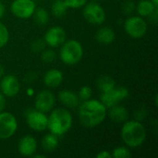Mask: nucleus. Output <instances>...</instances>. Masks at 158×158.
I'll use <instances>...</instances> for the list:
<instances>
[{
  "instance_id": "nucleus-1",
  "label": "nucleus",
  "mask_w": 158,
  "mask_h": 158,
  "mask_svg": "<svg viewBox=\"0 0 158 158\" xmlns=\"http://www.w3.org/2000/svg\"><path fill=\"white\" fill-rule=\"evenodd\" d=\"M107 114V108L101 101L89 99L79 106V118L86 128H94L102 124Z\"/></svg>"
},
{
  "instance_id": "nucleus-2",
  "label": "nucleus",
  "mask_w": 158,
  "mask_h": 158,
  "mask_svg": "<svg viewBox=\"0 0 158 158\" xmlns=\"http://www.w3.org/2000/svg\"><path fill=\"white\" fill-rule=\"evenodd\" d=\"M123 143L130 148H137L143 144L146 139V130L138 120H127L123 123L121 131Z\"/></svg>"
},
{
  "instance_id": "nucleus-3",
  "label": "nucleus",
  "mask_w": 158,
  "mask_h": 158,
  "mask_svg": "<svg viewBox=\"0 0 158 158\" xmlns=\"http://www.w3.org/2000/svg\"><path fill=\"white\" fill-rule=\"evenodd\" d=\"M73 118L70 112L65 108L52 109L51 114L48 117L47 129L49 131L56 136H63L72 127Z\"/></svg>"
},
{
  "instance_id": "nucleus-4",
  "label": "nucleus",
  "mask_w": 158,
  "mask_h": 158,
  "mask_svg": "<svg viewBox=\"0 0 158 158\" xmlns=\"http://www.w3.org/2000/svg\"><path fill=\"white\" fill-rule=\"evenodd\" d=\"M60 48L59 56L61 61L68 66L78 64L83 56V48L80 42L74 39L65 41Z\"/></svg>"
},
{
  "instance_id": "nucleus-5",
  "label": "nucleus",
  "mask_w": 158,
  "mask_h": 158,
  "mask_svg": "<svg viewBox=\"0 0 158 158\" xmlns=\"http://www.w3.org/2000/svg\"><path fill=\"white\" fill-rule=\"evenodd\" d=\"M124 30L128 35L134 39L143 37L148 30V26L144 19L141 16L129 17L124 22Z\"/></svg>"
},
{
  "instance_id": "nucleus-6",
  "label": "nucleus",
  "mask_w": 158,
  "mask_h": 158,
  "mask_svg": "<svg viewBox=\"0 0 158 158\" xmlns=\"http://www.w3.org/2000/svg\"><path fill=\"white\" fill-rule=\"evenodd\" d=\"M83 17L91 24L101 25L106 20V11L104 7L96 2L86 3L83 8Z\"/></svg>"
},
{
  "instance_id": "nucleus-7",
  "label": "nucleus",
  "mask_w": 158,
  "mask_h": 158,
  "mask_svg": "<svg viewBox=\"0 0 158 158\" xmlns=\"http://www.w3.org/2000/svg\"><path fill=\"white\" fill-rule=\"evenodd\" d=\"M129 90L125 87H114L107 92H103L100 95V101L108 109L109 107L119 104L129 96Z\"/></svg>"
},
{
  "instance_id": "nucleus-8",
  "label": "nucleus",
  "mask_w": 158,
  "mask_h": 158,
  "mask_svg": "<svg viewBox=\"0 0 158 158\" xmlns=\"http://www.w3.org/2000/svg\"><path fill=\"white\" fill-rule=\"evenodd\" d=\"M18 121L10 112H0V140L11 138L17 131Z\"/></svg>"
},
{
  "instance_id": "nucleus-9",
  "label": "nucleus",
  "mask_w": 158,
  "mask_h": 158,
  "mask_svg": "<svg viewBox=\"0 0 158 158\" xmlns=\"http://www.w3.org/2000/svg\"><path fill=\"white\" fill-rule=\"evenodd\" d=\"M36 8L33 0H13L10 6L12 14L21 19H27L32 17Z\"/></svg>"
},
{
  "instance_id": "nucleus-10",
  "label": "nucleus",
  "mask_w": 158,
  "mask_h": 158,
  "mask_svg": "<svg viewBox=\"0 0 158 158\" xmlns=\"http://www.w3.org/2000/svg\"><path fill=\"white\" fill-rule=\"evenodd\" d=\"M26 121L28 126L32 131L41 132L47 129L48 117L42 111L31 109L26 113Z\"/></svg>"
},
{
  "instance_id": "nucleus-11",
  "label": "nucleus",
  "mask_w": 158,
  "mask_h": 158,
  "mask_svg": "<svg viewBox=\"0 0 158 158\" xmlns=\"http://www.w3.org/2000/svg\"><path fill=\"white\" fill-rule=\"evenodd\" d=\"M56 105V96L49 90H43L37 94L34 101L35 109L47 113L51 111Z\"/></svg>"
},
{
  "instance_id": "nucleus-12",
  "label": "nucleus",
  "mask_w": 158,
  "mask_h": 158,
  "mask_svg": "<svg viewBox=\"0 0 158 158\" xmlns=\"http://www.w3.org/2000/svg\"><path fill=\"white\" fill-rule=\"evenodd\" d=\"M66 31L62 27L54 26L46 31L44 41L50 47H58L66 41Z\"/></svg>"
},
{
  "instance_id": "nucleus-13",
  "label": "nucleus",
  "mask_w": 158,
  "mask_h": 158,
  "mask_svg": "<svg viewBox=\"0 0 158 158\" xmlns=\"http://www.w3.org/2000/svg\"><path fill=\"white\" fill-rule=\"evenodd\" d=\"M20 90V83L15 75H6L0 81V92L6 97L16 96Z\"/></svg>"
},
{
  "instance_id": "nucleus-14",
  "label": "nucleus",
  "mask_w": 158,
  "mask_h": 158,
  "mask_svg": "<svg viewBox=\"0 0 158 158\" xmlns=\"http://www.w3.org/2000/svg\"><path fill=\"white\" fill-rule=\"evenodd\" d=\"M18 150L23 156H31L37 151V142L31 135H26L20 139Z\"/></svg>"
},
{
  "instance_id": "nucleus-15",
  "label": "nucleus",
  "mask_w": 158,
  "mask_h": 158,
  "mask_svg": "<svg viewBox=\"0 0 158 158\" xmlns=\"http://www.w3.org/2000/svg\"><path fill=\"white\" fill-rule=\"evenodd\" d=\"M108 117L115 123H124L129 120L130 113L125 106L118 104L108 108Z\"/></svg>"
},
{
  "instance_id": "nucleus-16",
  "label": "nucleus",
  "mask_w": 158,
  "mask_h": 158,
  "mask_svg": "<svg viewBox=\"0 0 158 158\" xmlns=\"http://www.w3.org/2000/svg\"><path fill=\"white\" fill-rule=\"evenodd\" d=\"M63 73L56 69H49L44 76V83L48 88H57L63 81Z\"/></svg>"
},
{
  "instance_id": "nucleus-17",
  "label": "nucleus",
  "mask_w": 158,
  "mask_h": 158,
  "mask_svg": "<svg viewBox=\"0 0 158 158\" xmlns=\"http://www.w3.org/2000/svg\"><path fill=\"white\" fill-rule=\"evenodd\" d=\"M58 99L62 105L69 108H75L80 105V99L77 94L68 89L61 90L58 93Z\"/></svg>"
},
{
  "instance_id": "nucleus-18",
  "label": "nucleus",
  "mask_w": 158,
  "mask_h": 158,
  "mask_svg": "<svg viewBox=\"0 0 158 158\" xmlns=\"http://www.w3.org/2000/svg\"><path fill=\"white\" fill-rule=\"evenodd\" d=\"M115 38H116V33L114 30L109 27L100 28L95 34L96 41L102 44H109L114 42Z\"/></svg>"
},
{
  "instance_id": "nucleus-19",
  "label": "nucleus",
  "mask_w": 158,
  "mask_h": 158,
  "mask_svg": "<svg viewBox=\"0 0 158 158\" xmlns=\"http://www.w3.org/2000/svg\"><path fill=\"white\" fill-rule=\"evenodd\" d=\"M135 8L139 16L144 18V17H149L157 8V6L151 0H141L137 4Z\"/></svg>"
},
{
  "instance_id": "nucleus-20",
  "label": "nucleus",
  "mask_w": 158,
  "mask_h": 158,
  "mask_svg": "<svg viewBox=\"0 0 158 158\" xmlns=\"http://www.w3.org/2000/svg\"><path fill=\"white\" fill-rule=\"evenodd\" d=\"M58 143H59L58 136H56L51 132L49 134L44 135V138L42 139V148L47 153L54 152L57 148Z\"/></svg>"
},
{
  "instance_id": "nucleus-21",
  "label": "nucleus",
  "mask_w": 158,
  "mask_h": 158,
  "mask_svg": "<svg viewBox=\"0 0 158 158\" xmlns=\"http://www.w3.org/2000/svg\"><path fill=\"white\" fill-rule=\"evenodd\" d=\"M96 85H97L98 89L103 93V92H107V91L111 90L112 88H114L116 86V81L110 76L103 75L98 78V80L96 81Z\"/></svg>"
},
{
  "instance_id": "nucleus-22",
  "label": "nucleus",
  "mask_w": 158,
  "mask_h": 158,
  "mask_svg": "<svg viewBox=\"0 0 158 158\" xmlns=\"http://www.w3.org/2000/svg\"><path fill=\"white\" fill-rule=\"evenodd\" d=\"M68 8L64 0H54L51 6V12L55 18H62L67 13Z\"/></svg>"
},
{
  "instance_id": "nucleus-23",
  "label": "nucleus",
  "mask_w": 158,
  "mask_h": 158,
  "mask_svg": "<svg viewBox=\"0 0 158 158\" xmlns=\"http://www.w3.org/2000/svg\"><path fill=\"white\" fill-rule=\"evenodd\" d=\"M32 16L34 17L35 22L41 26L45 25L49 20V14H48L47 10L44 7L35 8V11Z\"/></svg>"
},
{
  "instance_id": "nucleus-24",
  "label": "nucleus",
  "mask_w": 158,
  "mask_h": 158,
  "mask_svg": "<svg viewBox=\"0 0 158 158\" xmlns=\"http://www.w3.org/2000/svg\"><path fill=\"white\" fill-rule=\"evenodd\" d=\"M112 157L114 158H128L131 156V154L129 148L124 146H118L115 148L112 152Z\"/></svg>"
},
{
  "instance_id": "nucleus-25",
  "label": "nucleus",
  "mask_w": 158,
  "mask_h": 158,
  "mask_svg": "<svg viewBox=\"0 0 158 158\" xmlns=\"http://www.w3.org/2000/svg\"><path fill=\"white\" fill-rule=\"evenodd\" d=\"M9 40V32L6 25L0 21V48L4 47Z\"/></svg>"
},
{
  "instance_id": "nucleus-26",
  "label": "nucleus",
  "mask_w": 158,
  "mask_h": 158,
  "mask_svg": "<svg viewBox=\"0 0 158 158\" xmlns=\"http://www.w3.org/2000/svg\"><path fill=\"white\" fill-rule=\"evenodd\" d=\"M41 59L44 63L49 64L56 59V53L52 49H44L41 54Z\"/></svg>"
},
{
  "instance_id": "nucleus-27",
  "label": "nucleus",
  "mask_w": 158,
  "mask_h": 158,
  "mask_svg": "<svg viewBox=\"0 0 158 158\" xmlns=\"http://www.w3.org/2000/svg\"><path fill=\"white\" fill-rule=\"evenodd\" d=\"M92 94H93V91H92V88L90 86H82L79 91L78 96H79L80 101L83 102V101L91 99Z\"/></svg>"
},
{
  "instance_id": "nucleus-28",
  "label": "nucleus",
  "mask_w": 158,
  "mask_h": 158,
  "mask_svg": "<svg viewBox=\"0 0 158 158\" xmlns=\"http://www.w3.org/2000/svg\"><path fill=\"white\" fill-rule=\"evenodd\" d=\"M45 43L42 39H35L31 43V50L34 53H40L44 49H45Z\"/></svg>"
},
{
  "instance_id": "nucleus-29",
  "label": "nucleus",
  "mask_w": 158,
  "mask_h": 158,
  "mask_svg": "<svg viewBox=\"0 0 158 158\" xmlns=\"http://www.w3.org/2000/svg\"><path fill=\"white\" fill-rule=\"evenodd\" d=\"M69 8H81L83 7L88 0H64Z\"/></svg>"
},
{
  "instance_id": "nucleus-30",
  "label": "nucleus",
  "mask_w": 158,
  "mask_h": 158,
  "mask_svg": "<svg viewBox=\"0 0 158 158\" xmlns=\"http://www.w3.org/2000/svg\"><path fill=\"white\" fill-rule=\"evenodd\" d=\"M136 7V5L133 1H127L124 6H123V9H124V12L125 13H131L132 11H134Z\"/></svg>"
},
{
  "instance_id": "nucleus-31",
  "label": "nucleus",
  "mask_w": 158,
  "mask_h": 158,
  "mask_svg": "<svg viewBox=\"0 0 158 158\" xmlns=\"http://www.w3.org/2000/svg\"><path fill=\"white\" fill-rule=\"evenodd\" d=\"M146 116H147V112H146L145 109H143V108L137 110L135 112V114H134V117L136 118L135 120H138V121H141V122H142V120H143L146 118Z\"/></svg>"
},
{
  "instance_id": "nucleus-32",
  "label": "nucleus",
  "mask_w": 158,
  "mask_h": 158,
  "mask_svg": "<svg viewBox=\"0 0 158 158\" xmlns=\"http://www.w3.org/2000/svg\"><path fill=\"white\" fill-rule=\"evenodd\" d=\"M97 158H112L111 153H109L108 151H101L100 153H98L96 155Z\"/></svg>"
},
{
  "instance_id": "nucleus-33",
  "label": "nucleus",
  "mask_w": 158,
  "mask_h": 158,
  "mask_svg": "<svg viewBox=\"0 0 158 158\" xmlns=\"http://www.w3.org/2000/svg\"><path fill=\"white\" fill-rule=\"evenodd\" d=\"M6 107V96L0 92V112L4 111Z\"/></svg>"
},
{
  "instance_id": "nucleus-34",
  "label": "nucleus",
  "mask_w": 158,
  "mask_h": 158,
  "mask_svg": "<svg viewBox=\"0 0 158 158\" xmlns=\"http://www.w3.org/2000/svg\"><path fill=\"white\" fill-rule=\"evenodd\" d=\"M5 14V6L4 4L0 1V19L4 16Z\"/></svg>"
},
{
  "instance_id": "nucleus-35",
  "label": "nucleus",
  "mask_w": 158,
  "mask_h": 158,
  "mask_svg": "<svg viewBox=\"0 0 158 158\" xmlns=\"http://www.w3.org/2000/svg\"><path fill=\"white\" fill-rule=\"evenodd\" d=\"M4 74H5L4 68H3V66H2V65H0V79L4 76Z\"/></svg>"
},
{
  "instance_id": "nucleus-36",
  "label": "nucleus",
  "mask_w": 158,
  "mask_h": 158,
  "mask_svg": "<svg viewBox=\"0 0 158 158\" xmlns=\"http://www.w3.org/2000/svg\"><path fill=\"white\" fill-rule=\"evenodd\" d=\"M31 157H35V158H45V156H43V155H35L33 154L31 156Z\"/></svg>"
},
{
  "instance_id": "nucleus-37",
  "label": "nucleus",
  "mask_w": 158,
  "mask_h": 158,
  "mask_svg": "<svg viewBox=\"0 0 158 158\" xmlns=\"http://www.w3.org/2000/svg\"><path fill=\"white\" fill-rule=\"evenodd\" d=\"M151 1H152V2L156 6H158V0H151Z\"/></svg>"
}]
</instances>
